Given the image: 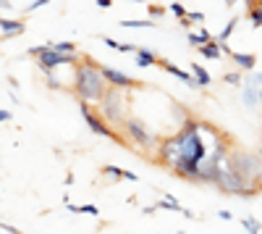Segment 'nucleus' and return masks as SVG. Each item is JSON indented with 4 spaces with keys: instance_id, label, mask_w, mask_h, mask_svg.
Wrapping results in <instances>:
<instances>
[{
    "instance_id": "obj_35",
    "label": "nucleus",
    "mask_w": 262,
    "mask_h": 234,
    "mask_svg": "<svg viewBox=\"0 0 262 234\" xmlns=\"http://www.w3.org/2000/svg\"><path fill=\"white\" fill-rule=\"evenodd\" d=\"M134 3H142V0H134Z\"/></svg>"
},
{
    "instance_id": "obj_13",
    "label": "nucleus",
    "mask_w": 262,
    "mask_h": 234,
    "mask_svg": "<svg viewBox=\"0 0 262 234\" xmlns=\"http://www.w3.org/2000/svg\"><path fill=\"white\" fill-rule=\"evenodd\" d=\"M221 53H223V45L217 40H210V42H205V45H200V55H205V58H221Z\"/></svg>"
},
{
    "instance_id": "obj_24",
    "label": "nucleus",
    "mask_w": 262,
    "mask_h": 234,
    "mask_svg": "<svg viewBox=\"0 0 262 234\" xmlns=\"http://www.w3.org/2000/svg\"><path fill=\"white\" fill-rule=\"evenodd\" d=\"M55 50H63V53H76V42H50Z\"/></svg>"
},
{
    "instance_id": "obj_12",
    "label": "nucleus",
    "mask_w": 262,
    "mask_h": 234,
    "mask_svg": "<svg viewBox=\"0 0 262 234\" xmlns=\"http://www.w3.org/2000/svg\"><path fill=\"white\" fill-rule=\"evenodd\" d=\"M137 53V66H142V69H147V66H158L160 63V55L158 53H152V50H147V48H137L134 50Z\"/></svg>"
},
{
    "instance_id": "obj_4",
    "label": "nucleus",
    "mask_w": 262,
    "mask_h": 234,
    "mask_svg": "<svg viewBox=\"0 0 262 234\" xmlns=\"http://www.w3.org/2000/svg\"><path fill=\"white\" fill-rule=\"evenodd\" d=\"M79 108H81V116H84L86 126H90L97 137H107V140H113V142L128 147V150H134V145L126 140V134H121L118 129H113V124L102 116L100 108H92V103H86V100H79Z\"/></svg>"
},
{
    "instance_id": "obj_11",
    "label": "nucleus",
    "mask_w": 262,
    "mask_h": 234,
    "mask_svg": "<svg viewBox=\"0 0 262 234\" xmlns=\"http://www.w3.org/2000/svg\"><path fill=\"white\" fill-rule=\"evenodd\" d=\"M228 55L236 61V66L242 71H252L257 66V55L254 53H236V50H228Z\"/></svg>"
},
{
    "instance_id": "obj_3",
    "label": "nucleus",
    "mask_w": 262,
    "mask_h": 234,
    "mask_svg": "<svg viewBox=\"0 0 262 234\" xmlns=\"http://www.w3.org/2000/svg\"><path fill=\"white\" fill-rule=\"evenodd\" d=\"M215 187L221 189V192H226V195H236V198L252 200V198H257L262 192V179H247L238 171H233L231 166H226V161H223L221 177H217Z\"/></svg>"
},
{
    "instance_id": "obj_8",
    "label": "nucleus",
    "mask_w": 262,
    "mask_h": 234,
    "mask_svg": "<svg viewBox=\"0 0 262 234\" xmlns=\"http://www.w3.org/2000/svg\"><path fill=\"white\" fill-rule=\"evenodd\" d=\"M100 71L105 74L107 84H116V87H123V90H142V87H147L142 79H134V76H128V74H123V71H118V69L102 66V63H100Z\"/></svg>"
},
{
    "instance_id": "obj_34",
    "label": "nucleus",
    "mask_w": 262,
    "mask_h": 234,
    "mask_svg": "<svg viewBox=\"0 0 262 234\" xmlns=\"http://www.w3.org/2000/svg\"><path fill=\"white\" fill-rule=\"evenodd\" d=\"M257 153H259V155H262V145H259V150H257Z\"/></svg>"
},
{
    "instance_id": "obj_9",
    "label": "nucleus",
    "mask_w": 262,
    "mask_h": 234,
    "mask_svg": "<svg viewBox=\"0 0 262 234\" xmlns=\"http://www.w3.org/2000/svg\"><path fill=\"white\" fill-rule=\"evenodd\" d=\"M158 66H160V69H165V71H168L170 76H176V79H181V82L186 84V87H191V90H200V87H202V84L196 82V79H194L191 74H186V71H184L181 66H176V63H170L168 58H160V63H158Z\"/></svg>"
},
{
    "instance_id": "obj_27",
    "label": "nucleus",
    "mask_w": 262,
    "mask_h": 234,
    "mask_svg": "<svg viewBox=\"0 0 262 234\" xmlns=\"http://www.w3.org/2000/svg\"><path fill=\"white\" fill-rule=\"evenodd\" d=\"M223 79H226L228 84H242V74H226Z\"/></svg>"
},
{
    "instance_id": "obj_16",
    "label": "nucleus",
    "mask_w": 262,
    "mask_h": 234,
    "mask_svg": "<svg viewBox=\"0 0 262 234\" xmlns=\"http://www.w3.org/2000/svg\"><path fill=\"white\" fill-rule=\"evenodd\" d=\"M121 27H126V29H139V27H155V18H137V21H131V18H123V21H121Z\"/></svg>"
},
{
    "instance_id": "obj_29",
    "label": "nucleus",
    "mask_w": 262,
    "mask_h": 234,
    "mask_svg": "<svg viewBox=\"0 0 262 234\" xmlns=\"http://www.w3.org/2000/svg\"><path fill=\"white\" fill-rule=\"evenodd\" d=\"M45 3H50V0H34V3H32V6H29V8H27V11H29V13H32V11H37V8H39V6H45Z\"/></svg>"
},
{
    "instance_id": "obj_10",
    "label": "nucleus",
    "mask_w": 262,
    "mask_h": 234,
    "mask_svg": "<svg viewBox=\"0 0 262 234\" xmlns=\"http://www.w3.org/2000/svg\"><path fill=\"white\" fill-rule=\"evenodd\" d=\"M0 29H3V40H11V37H18V34H24L27 24H24V18H18V21L3 18V21H0Z\"/></svg>"
},
{
    "instance_id": "obj_28",
    "label": "nucleus",
    "mask_w": 262,
    "mask_h": 234,
    "mask_svg": "<svg viewBox=\"0 0 262 234\" xmlns=\"http://www.w3.org/2000/svg\"><path fill=\"white\" fill-rule=\"evenodd\" d=\"M79 213H92V216H97L100 210H97L95 205H81V208H79Z\"/></svg>"
},
{
    "instance_id": "obj_18",
    "label": "nucleus",
    "mask_w": 262,
    "mask_h": 234,
    "mask_svg": "<svg viewBox=\"0 0 262 234\" xmlns=\"http://www.w3.org/2000/svg\"><path fill=\"white\" fill-rule=\"evenodd\" d=\"M202 21H205V13H202V11H194V13H186V16L181 18V27L189 29L191 24H202Z\"/></svg>"
},
{
    "instance_id": "obj_33",
    "label": "nucleus",
    "mask_w": 262,
    "mask_h": 234,
    "mask_svg": "<svg viewBox=\"0 0 262 234\" xmlns=\"http://www.w3.org/2000/svg\"><path fill=\"white\" fill-rule=\"evenodd\" d=\"M236 3H238V0H226V6H228V8H233Z\"/></svg>"
},
{
    "instance_id": "obj_5",
    "label": "nucleus",
    "mask_w": 262,
    "mask_h": 234,
    "mask_svg": "<svg viewBox=\"0 0 262 234\" xmlns=\"http://www.w3.org/2000/svg\"><path fill=\"white\" fill-rule=\"evenodd\" d=\"M100 111L113 126H123V121L128 119L126 116V90L111 84L107 92H105V98L100 100Z\"/></svg>"
},
{
    "instance_id": "obj_30",
    "label": "nucleus",
    "mask_w": 262,
    "mask_h": 234,
    "mask_svg": "<svg viewBox=\"0 0 262 234\" xmlns=\"http://www.w3.org/2000/svg\"><path fill=\"white\" fill-rule=\"evenodd\" d=\"M0 226H3V231H11V234H21L18 229H13V226H11V224H6V221H3V224H0Z\"/></svg>"
},
{
    "instance_id": "obj_32",
    "label": "nucleus",
    "mask_w": 262,
    "mask_h": 234,
    "mask_svg": "<svg viewBox=\"0 0 262 234\" xmlns=\"http://www.w3.org/2000/svg\"><path fill=\"white\" fill-rule=\"evenodd\" d=\"M8 119H11V111H6V108H3V111H0V121H3V124H6Z\"/></svg>"
},
{
    "instance_id": "obj_7",
    "label": "nucleus",
    "mask_w": 262,
    "mask_h": 234,
    "mask_svg": "<svg viewBox=\"0 0 262 234\" xmlns=\"http://www.w3.org/2000/svg\"><path fill=\"white\" fill-rule=\"evenodd\" d=\"M123 134L128 137L131 145H134V150H144V153H149L152 147L158 150V145H160V137L152 134V132L147 129V124H144L142 119H137V116H131V119L123 121Z\"/></svg>"
},
{
    "instance_id": "obj_19",
    "label": "nucleus",
    "mask_w": 262,
    "mask_h": 234,
    "mask_svg": "<svg viewBox=\"0 0 262 234\" xmlns=\"http://www.w3.org/2000/svg\"><path fill=\"white\" fill-rule=\"evenodd\" d=\"M236 24H238V16H233L231 21H228V24H226V29L221 32V37H215L217 42H221V45H226V42H228V37L233 34V29H236Z\"/></svg>"
},
{
    "instance_id": "obj_31",
    "label": "nucleus",
    "mask_w": 262,
    "mask_h": 234,
    "mask_svg": "<svg viewBox=\"0 0 262 234\" xmlns=\"http://www.w3.org/2000/svg\"><path fill=\"white\" fill-rule=\"evenodd\" d=\"M97 6H100V8H111L113 0H97Z\"/></svg>"
},
{
    "instance_id": "obj_15",
    "label": "nucleus",
    "mask_w": 262,
    "mask_h": 234,
    "mask_svg": "<svg viewBox=\"0 0 262 234\" xmlns=\"http://www.w3.org/2000/svg\"><path fill=\"white\" fill-rule=\"evenodd\" d=\"M191 74H194V79H196V82H200V84H202V87H207V84L212 82V76L207 74V69H202V66H200V63H191Z\"/></svg>"
},
{
    "instance_id": "obj_22",
    "label": "nucleus",
    "mask_w": 262,
    "mask_h": 234,
    "mask_svg": "<svg viewBox=\"0 0 262 234\" xmlns=\"http://www.w3.org/2000/svg\"><path fill=\"white\" fill-rule=\"evenodd\" d=\"M242 226H244L249 234H259V229H262V224H259V221H254L252 216H249V219H242Z\"/></svg>"
},
{
    "instance_id": "obj_20",
    "label": "nucleus",
    "mask_w": 262,
    "mask_h": 234,
    "mask_svg": "<svg viewBox=\"0 0 262 234\" xmlns=\"http://www.w3.org/2000/svg\"><path fill=\"white\" fill-rule=\"evenodd\" d=\"M102 174H105V177H113V179L118 182V179H126V168H118V166H102Z\"/></svg>"
},
{
    "instance_id": "obj_1",
    "label": "nucleus",
    "mask_w": 262,
    "mask_h": 234,
    "mask_svg": "<svg viewBox=\"0 0 262 234\" xmlns=\"http://www.w3.org/2000/svg\"><path fill=\"white\" fill-rule=\"evenodd\" d=\"M202 124L189 119L181 129L173 134L176 137V145H179V158L173 163L170 174H176L186 182H196V174H200V163L207 158V147H205V140H202Z\"/></svg>"
},
{
    "instance_id": "obj_14",
    "label": "nucleus",
    "mask_w": 262,
    "mask_h": 234,
    "mask_svg": "<svg viewBox=\"0 0 262 234\" xmlns=\"http://www.w3.org/2000/svg\"><path fill=\"white\" fill-rule=\"evenodd\" d=\"M102 42L111 50H118V53H134L137 50V45H128V42H118V40H113V37H102Z\"/></svg>"
},
{
    "instance_id": "obj_17",
    "label": "nucleus",
    "mask_w": 262,
    "mask_h": 234,
    "mask_svg": "<svg viewBox=\"0 0 262 234\" xmlns=\"http://www.w3.org/2000/svg\"><path fill=\"white\" fill-rule=\"evenodd\" d=\"M210 40H212V37H210V32H207V29H200V34H196V32H189V42H191L194 48L205 45V42H210Z\"/></svg>"
},
{
    "instance_id": "obj_21",
    "label": "nucleus",
    "mask_w": 262,
    "mask_h": 234,
    "mask_svg": "<svg viewBox=\"0 0 262 234\" xmlns=\"http://www.w3.org/2000/svg\"><path fill=\"white\" fill-rule=\"evenodd\" d=\"M247 16H249V21H252V29H259V27H262V8H249Z\"/></svg>"
},
{
    "instance_id": "obj_26",
    "label": "nucleus",
    "mask_w": 262,
    "mask_h": 234,
    "mask_svg": "<svg viewBox=\"0 0 262 234\" xmlns=\"http://www.w3.org/2000/svg\"><path fill=\"white\" fill-rule=\"evenodd\" d=\"M168 11H173V13H176V18H179V21H181V18L186 16V8H184V6L179 3V0H176V3H173V6H170Z\"/></svg>"
},
{
    "instance_id": "obj_6",
    "label": "nucleus",
    "mask_w": 262,
    "mask_h": 234,
    "mask_svg": "<svg viewBox=\"0 0 262 234\" xmlns=\"http://www.w3.org/2000/svg\"><path fill=\"white\" fill-rule=\"evenodd\" d=\"M226 166H231L233 171H238L242 177L247 179H262V155H252L247 150H242V147H231V153L226 158Z\"/></svg>"
},
{
    "instance_id": "obj_25",
    "label": "nucleus",
    "mask_w": 262,
    "mask_h": 234,
    "mask_svg": "<svg viewBox=\"0 0 262 234\" xmlns=\"http://www.w3.org/2000/svg\"><path fill=\"white\" fill-rule=\"evenodd\" d=\"M160 16H165V8L160 6V3H149V18H160Z\"/></svg>"
},
{
    "instance_id": "obj_2",
    "label": "nucleus",
    "mask_w": 262,
    "mask_h": 234,
    "mask_svg": "<svg viewBox=\"0 0 262 234\" xmlns=\"http://www.w3.org/2000/svg\"><path fill=\"white\" fill-rule=\"evenodd\" d=\"M107 79L100 71V63L92 55H81L79 63H74V92L79 100L100 103L107 92Z\"/></svg>"
},
{
    "instance_id": "obj_23",
    "label": "nucleus",
    "mask_w": 262,
    "mask_h": 234,
    "mask_svg": "<svg viewBox=\"0 0 262 234\" xmlns=\"http://www.w3.org/2000/svg\"><path fill=\"white\" fill-rule=\"evenodd\" d=\"M247 87H252L254 92H257V98H259V103H262V74H257V76H252L249 79V84Z\"/></svg>"
}]
</instances>
